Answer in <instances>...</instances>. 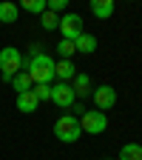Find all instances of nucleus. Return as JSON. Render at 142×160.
I'll return each instance as SVG.
<instances>
[{
    "mask_svg": "<svg viewBox=\"0 0 142 160\" xmlns=\"http://www.w3.org/2000/svg\"><path fill=\"white\" fill-rule=\"evenodd\" d=\"M17 20V6L14 3H0V23H14Z\"/></svg>",
    "mask_w": 142,
    "mask_h": 160,
    "instance_id": "nucleus-15",
    "label": "nucleus"
},
{
    "mask_svg": "<svg viewBox=\"0 0 142 160\" xmlns=\"http://www.w3.org/2000/svg\"><path fill=\"white\" fill-rule=\"evenodd\" d=\"M71 89H74V97H85V94H91V92H94L91 77H88V74H83V72H77V74H74V80H71Z\"/></svg>",
    "mask_w": 142,
    "mask_h": 160,
    "instance_id": "nucleus-9",
    "label": "nucleus"
},
{
    "mask_svg": "<svg viewBox=\"0 0 142 160\" xmlns=\"http://www.w3.org/2000/svg\"><path fill=\"white\" fill-rule=\"evenodd\" d=\"M74 49H77L80 54H94V52H97V37L88 34V32H83V34L74 40Z\"/></svg>",
    "mask_w": 142,
    "mask_h": 160,
    "instance_id": "nucleus-12",
    "label": "nucleus"
},
{
    "mask_svg": "<svg viewBox=\"0 0 142 160\" xmlns=\"http://www.w3.org/2000/svg\"><path fill=\"white\" fill-rule=\"evenodd\" d=\"M31 86H34V83H31V77H29L26 72H17V74L11 77V89H14L17 94H23V92H31Z\"/></svg>",
    "mask_w": 142,
    "mask_h": 160,
    "instance_id": "nucleus-13",
    "label": "nucleus"
},
{
    "mask_svg": "<svg viewBox=\"0 0 142 160\" xmlns=\"http://www.w3.org/2000/svg\"><path fill=\"white\" fill-rule=\"evenodd\" d=\"M117 160H142V143H125Z\"/></svg>",
    "mask_w": 142,
    "mask_h": 160,
    "instance_id": "nucleus-14",
    "label": "nucleus"
},
{
    "mask_svg": "<svg viewBox=\"0 0 142 160\" xmlns=\"http://www.w3.org/2000/svg\"><path fill=\"white\" fill-rule=\"evenodd\" d=\"M66 6H68V0H46V9L54 14H60V12L66 14Z\"/></svg>",
    "mask_w": 142,
    "mask_h": 160,
    "instance_id": "nucleus-20",
    "label": "nucleus"
},
{
    "mask_svg": "<svg viewBox=\"0 0 142 160\" xmlns=\"http://www.w3.org/2000/svg\"><path fill=\"white\" fill-rule=\"evenodd\" d=\"M114 0H91V12H94V17L97 20H108L111 14H114Z\"/></svg>",
    "mask_w": 142,
    "mask_h": 160,
    "instance_id": "nucleus-11",
    "label": "nucleus"
},
{
    "mask_svg": "<svg viewBox=\"0 0 142 160\" xmlns=\"http://www.w3.org/2000/svg\"><path fill=\"white\" fill-rule=\"evenodd\" d=\"M17 109L23 112V114L37 112V109H40V100H37V94H34V92H23V94H17Z\"/></svg>",
    "mask_w": 142,
    "mask_h": 160,
    "instance_id": "nucleus-10",
    "label": "nucleus"
},
{
    "mask_svg": "<svg viewBox=\"0 0 142 160\" xmlns=\"http://www.w3.org/2000/svg\"><path fill=\"white\" fill-rule=\"evenodd\" d=\"M91 97H94V103H97V112H108V109H114L117 106V89L114 86H97L94 92H91Z\"/></svg>",
    "mask_w": 142,
    "mask_h": 160,
    "instance_id": "nucleus-7",
    "label": "nucleus"
},
{
    "mask_svg": "<svg viewBox=\"0 0 142 160\" xmlns=\"http://www.w3.org/2000/svg\"><path fill=\"white\" fill-rule=\"evenodd\" d=\"M77 74V66L71 63V60H54V77L57 83H71Z\"/></svg>",
    "mask_w": 142,
    "mask_h": 160,
    "instance_id": "nucleus-8",
    "label": "nucleus"
},
{
    "mask_svg": "<svg viewBox=\"0 0 142 160\" xmlns=\"http://www.w3.org/2000/svg\"><path fill=\"white\" fill-rule=\"evenodd\" d=\"M77 120H80V129H83L85 134H103V132H108V114L105 112L85 109Z\"/></svg>",
    "mask_w": 142,
    "mask_h": 160,
    "instance_id": "nucleus-3",
    "label": "nucleus"
},
{
    "mask_svg": "<svg viewBox=\"0 0 142 160\" xmlns=\"http://www.w3.org/2000/svg\"><path fill=\"white\" fill-rule=\"evenodd\" d=\"M54 49H57L60 60H71V54L77 52V49H74V40H60V43H57Z\"/></svg>",
    "mask_w": 142,
    "mask_h": 160,
    "instance_id": "nucleus-16",
    "label": "nucleus"
},
{
    "mask_svg": "<svg viewBox=\"0 0 142 160\" xmlns=\"http://www.w3.org/2000/svg\"><path fill=\"white\" fill-rule=\"evenodd\" d=\"M80 134H83V129H80V120L74 114L57 117V123H54V137L57 140H63V143H77Z\"/></svg>",
    "mask_w": 142,
    "mask_h": 160,
    "instance_id": "nucleus-2",
    "label": "nucleus"
},
{
    "mask_svg": "<svg viewBox=\"0 0 142 160\" xmlns=\"http://www.w3.org/2000/svg\"><path fill=\"white\" fill-rule=\"evenodd\" d=\"M40 23H43V29L46 32H54L57 29V23H60V14H54V12H43V14H40Z\"/></svg>",
    "mask_w": 142,
    "mask_h": 160,
    "instance_id": "nucleus-17",
    "label": "nucleus"
},
{
    "mask_svg": "<svg viewBox=\"0 0 142 160\" xmlns=\"http://www.w3.org/2000/svg\"><path fill=\"white\" fill-rule=\"evenodd\" d=\"M26 74L31 77V83H51L54 80V57H48L46 52H40L29 60V66H26Z\"/></svg>",
    "mask_w": 142,
    "mask_h": 160,
    "instance_id": "nucleus-1",
    "label": "nucleus"
},
{
    "mask_svg": "<svg viewBox=\"0 0 142 160\" xmlns=\"http://www.w3.org/2000/svg\"><path fill=\"white\" fill-rule=\"evenodd\" d=\"M23 9L31 14H43L46 12V0H23Z\"/></svg>",
    "mask_w": 142,
    "mask_h": 160,
    "instance_id": "nucleus-18",
    "label": "nucleus"
},
{
    "mask_svg": "<svg viewBox=\"0 0 142 160\" xmlns=\"http://www.w3.org/2000/svg\"><path fill=\"white\" fill-rule=\"evenodd\" d=\"M31 92L37 94V100H40V103L51 97V86H48V83H37V86H31Z\"/></svg>",
    "mask_w": 142,
    "mask_h": 160,
    "instance_id": "nucleus-19",
    "label": "nucleus"
},
{
    "mask_svg": "<svg viewBox=\"0 0 142 160\" xmlns=\"http://www.w3.org/2000/svg\"><path fill=\"white\" fill-rule=\"evenodd\" d=\"M60 34H63V40H77L80 34H83V17L74 14V12H66V14H60V23H57Z\"/></svg>",
    "mask_w": 142,
    "mask_h": 160,
    "instance_id": "nucleus-5",
    "label": "nucleus"
},
{
    "mask_svg": "<svg viewBox=\"0 0 142 160\" xmlns=\"http://www.w3.org/2000/svg\"><path fill=\"white\" fill-rule=\"evenodd\" d=\"M48 100H51L54 106H60V109H71V106L77 103L71 83H54V86H51V97H48Z\"/></svg>",
    "mask_w": 142,
    "mask_h": 160,
    "instance_id": "nucleus-6",
    "label": "nucleus"
},
{
    "mask_svg": "<svg viewBox=\"0 0 142 160\" xmlns=\"http://www.w3.org/2000/svg\"><path fill=\"white\" fill-rule=\"evenodd\" d=\"M23 69V54H20V49L14 46H6L3 52H0V74H3L6 83H11V77Z\"/></svg>",
    "mask_w": 142,
    "mask_h": 160,
    "instance_id": "nucleus-4",
    "label": "nucleus"
}]
</instances>
